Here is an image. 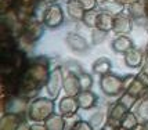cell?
<instances>
[{
	"label": "cell",
	"instance_id": "6da1fadb",
	"mask_svg": "<svg viewBox=\"0 0 148 130\" xmlns=\"http://www.w3.org/2000/svg\"><path fill=\"white\" fill-rule=\"evenodd\" d=\"M50 73V60L47 57L39 55L36 58H31L25 72L19 79L14 96H19L32 101L33 98H36L39 91L46 87Z\"/></svg>",
	"mask_w": 148,
	"mask_h": 130
},
{
	"label": "cell",
	"instance_id": "7a4b0ae2",
	"mask_svg": "<svg viewBox=\"0 0 148 130\" xmlns=\"http://www.w3.org/2000/svg\"><path fill=\"white\" fill-rule=\"evenodd\" d=\"M56 112V103L50 97H36L29 103L26 118L32 122H45Z\"/></svg>",
	"mask_w": 148,
	"mask_h": 130
},
{
	"label": "cell",
	"instance_id": "3957f363",
	"mask_svg": "<svg viewBox=\"0 0 148 130\" xmlns=\"http://www.w3.org/2000/svg\"><path fill=\"white\" fill-rule=\"evenodd\" d=\"M100 89L108 97H121L126 91V86H125L123 78L110 72V73L101 76V79H100Z\"/></svg>",
	"mask_w": 148,
	"mask_h": 130
},
{
	"label": "cell",
	"instance_id": "277c9868",
	"mask_svg": "<svg viewBox=\"0 0 148 130\" xmlns=\"http://www.w3.org/2000/svg\"><path fill=\"white\" fill-rule=\"evenodd\" d=\"M45 28L46 25L43 24V21L38 20L33 15L32 18L24 22V28H22V32H21L18 40H22L25 44H33L43 36Z\"/></svg>",
	"mask_w": 148,
	"mask_h": 130
},
{
	"label": "cell",
	"instance_id": "5b68a950",
	"mask_svg": "<svg viewBox=\"0 0 148 130\" xmlns=\"http://www.w3.org/2000/svg\"><path fill=\"white\" fill-rule=\"evenodd\" d=\"M64 11L60 4H57V3L47 4V7L43 11V15H42V21L46 25V28H50V29L58 28L64 24Z\"/></svg>",
	"mask_w": 148,
	"mask_h": 130
},
{
	"label": "cell",
	"instance_id": "8992f818",
	"mask_svg": "<svg viewBox=\"0 0 148 130\" xmlns=\"http://www.w3.org/2000/svg\"><path fill=\"white\" fill-rule=\"evenodd\" d=\"M64 86V71L61 66H56L54 69H51L50 73V78L49 82L46 85V91H47V96L53 100L60 96V91Z\"/></svg>",
	"mask_w": 148,
	"mask_h": 130
},
{
	"label": "cell",
	"instance_id": "52a82bcc",
	"mask_svg": "<svg viewBox=\"0 0 148 130\" xmlns=\"http://www.w3.org/2000/svg\"><path fill=\"white\" fill-rule=\"evenodd\" d=\"M26 122L25 114L4 112L0 119V130H18Z\"/></svg>",
	"mask_w": 148,
	"mask_h": 130
},
{
	"label": "cell",
	"instance_id": "ba28073f",
	"mask_svg": "<svg viewBox=\"0 0 148 130\" xmlns=\"http://www.w3.org/2000/svg\"><path fill=\"white\" fill-rule=\"evenodd\" d=\"M129 112V109L119 101H115L114 104H111L107 111V123L112 125L115 127H121V120L122 118Z\"/></svg>",
	"mask_w": 148,
	"mask_h": 130
},
{
	"label": "cell",
	"instance_id": "9c48e42d",
	"mask_svg": "<svg viewBox=\"0 0 148 130\" xmlns=\"http://www.w3.org/2000/svg\"><path fill=\"white\" fill-rule=\"evenodd\" d=\"M62 89H64L66 96L76 97L77 94L82 91V89H80V80H79V73L68 69V72L64 75V86H62Z\"/></svg>",
	"mask_w": 148,
	"mask_h": 130
},
{
	"label": "cell",
	"instance_id": "30bf717a",
	"mask_svg": "<svg viewBox=\"0 0 148 130\" xmlns=\"http://www.w3.org/2000/svg\"><path fill=\"white\" fill-rule=\"evenodd\" d=\"M65 42H66V44L68 47L73 50L75 53H86L89 51V49H90V44H89V42L84 39L82 35H79V33H75V32H69L66 35V38H65Z\"/></svg>",
	"mask_w": 148,
	"mask_h": 130
},
{
	"label": "cell",
	"instance_id": "8fae6325",
	"mask_svg": "<svg viewBox=\"0 0 148 130\" xmlns=\"http://www.w3.org/2000/svg\"><path fill=\"white\" fill-rule=\"evenodd\" d=\"M79 108L80 107H79V103H77V98L72 97V96H65L58 103V112L64 118L76 115Z\"/></svg>",
	"mask_w": 148,
	"mask_h": 130
},
{
	"label": "cell",
	"instance_id": "7c38bea8",
	"mask_svg": "<svg viewBox=\"0 0 148 130\" xmlns=\"http://www.w3.org/2000/svg\"><path fill=\"white\" fill-rule=\"evenodd\" d=\"M133 18L129 14H118L114 17V29L112 32H115L116 35H126L133 29Z\"/></svg>",
	"mask_w": 148,
	"mask_h": 130
},
{
	"label": "cell",
	"instance_id": "4fadbf2b",
	"mask_svg": "<svg viewBox=\"0 0 148 130\" xmlns=\"http://www.w3.org/2000/svg\"><path fill=\"white\" fill-rule=\"evenodd\" d=\"M77 103H79V107L80 109L89 111L91 108H94L98 103V97H97L96 93H93L91 90H83L80 91L76 96Z\"/></svg>",
	"mask_w": 148,
	"mask_h": 130
},
{
	"label": "cell",
	"instance_id": "5bb4252c",
	"mask_svg": "<svg viewBox=\"0 0 148 130\" xmlns=\"http://www.w3.org/2000/svg\"><path fill=\"white\" fill-rule=\"evenodd\" d=\"M145 58V51L140 49H132L125 54V65L129 68H140Z\"/></svg>",
	"mask_w": 148,
	"mask_h": 130
},
{
	"label": "cell",
	"instance_id": "9a60e30c",
	"mask_svg": "<svg viewBox=\"0 0 148 130\" xmlns=\"http://www.w3.org/2000/svg\"><path fill=\"white\" fill-rule=\"evenodd\" d=\"M111 49H112L115 53L126 54V53L130 51L132 49H134V43H133V40L130 39L129 36H126V35H119V36L111 43Z\"/></svg>",
	"mask_w": 148,
	"mask_h": 130
},
{
	"label": "cell",
	"instance_id": "2e32d148",
	"mask_svg": "<svg viewBox=\"0 0 148 130\" xmlns=\"http://www.w3.org/2000/svg\"><path fill=\"white\" fill-rule=\"evenodd\" d=\"M127 13L133 21H140L147 18L145 15V0H134L127 4Z\"/></svg>",
	"mask_w": 148,
	"mask_h": 130
},
{
	"label": "cell",
	"instance_id": "e0dca14e",
	"mask_svg": "<svg viewBox=\"0 0 148 130\" xmlns=\"http://www.w3.org/2000/svg\"><path fill=\"white\" fill-rule=\"evenodd\" d=\"M96 28L103 31V32H111L114 29V15L107 11L101 10L98 17H97V21H96Z\"/></svg>",
	"mask_w": 148,
	"mask_h": 130
},
{
	"label": "cell",
	"instance_id": "ac0fdd59",
	"mask_svg": "<svg viewBox=\"0 0 148 130\" xmlns=\"http://www.w3.org/2000/svg\"><path fill=\"white\" fill-rule=\"evenodd\" d=\"M66 13L75 21H82L84 17V8L80 6V3L77 0H69L66 1Z\"/></svg>",
	"mask_w": 148,
	"mask_h": 130
},
{
	"label": "cell",
	"instance_id": "d6986e66",
	"mask_svg": "<svg viewBox=\"0 0 148 130\" xmlns=\"http://www.w3.org/2000/svg\"><path fill=\"white\" fill-rule=\"evenodd\" d=\"M100 6H101V10L112 14L115 17L118 14L123 13L126 4H123V3L118 1V0H103V1H100Z\"/></svg>",
	"mask_w": 148,
	"mask_h": 130
},
{
	"label": "cell",
	"instance_id": "ffe728a7",
	"mask_svg": "<svg viewBox=\"0 0 148 130\" xmlns=\"http://www.w3.org/2000/svg\"><path fill=\"white\" fill-rule=\"evenodd\" d=\"M43 123L46 125L47 130H65V118L58 112L53 114L51 116H49Z\"/></svg>",
	"mask_w": 148,
	"mask_h": 130
},
{
	"label": "cell",
	"instance_id": "44dd1931",
	"mask_svg": "<svg viewBox=\"0 0 148 130\" xmlns=\"http://www.w3.org/2000/svg\"><path fill=\"white\" fill-rule=\"evenodd\" d=\"M111 69H112V62L107 57H100L93 64V72L97 73V75H100V76L110 73Z\"/></svg>",
	"mask_w": 148,
	"mask_h": 130
},
{
	"label": "cell",
	"instance_id": "7402d4cb",
	"mask_svg": "<svg viewBox=\"0 0 148 130\" xmlns=\"http://www.w3.org/2000/svg\"><path fill=\"white\" fill-rule=\"evenodd\" d=\"M147 89H148L147 86L144 85L141 80L137 78V75H136V78L133 79V82L130 83V86L127 87V90L126 91H129L132 96H134V97H137L138 100H140L141 97H144V96L147 94Z\"/></svg>",
	"mask_w": 148,
	"mask_h": 130
},
{
	"label": "cell",
	"instance_id": "603a6c76",
	"mask_svg": "<svg viewBox=\"0 0 148 130\" xmlns=\"http://www.w3.org/2000/svg\"><path fill=\"white\" fill-rule=\"evenodd\" d=\"M136 114H137V116H138L141 123L148 122V96L147 94L138 100V103L136 105Z\"/></svg>",
	"mask_w": 148,
	"mask_h": 130
},
{
	"label": "cell",
	"instance_id": "cb8c5ba5",
	"mask_svg": "<svg viewBox=\"0 0 148 130\" xmlns=\"http://www.w3.org/2000/svg\"><path fill=\"white\" fill-rule=\"evenodd\" d=\"M138 123H140V119L137 116V114L129 111V112L122 118V120H121V127H123V129H126V130H132Z\"/></svg>",
	"mask_w": 148,
	"mask_h": 130
},
{
	"label": "cell",
	"instance_id": "d4e9b609",
	"mask_svg": "<svg viewBox=\"0 0 148 130\" xmlns=\"http://www.w3.org/2000/svg\"><path fill=\"white\" fill-rule=\"evenodd\" d=\"M89 122L94 127V130H101L103 126L105 125V122H107V114H104L101 111H97V112H94L90 116Z\"/></svg>",
	"mask_w": 148,
	"mask_h": 130
},
{
	"label": "cell",
	"instance_id": "484cf974",
	"mask_svg": "<svg viewBox=\"0 0 148 130\" xmlns=\"http://www.w3.org/2000/svg\"><path fill=\"white\" fill-rule=\"evenodd\" d=\"M100 11H101V10H97V8L90 10V11H86L82 22H83L87 28H96V21H97V17H98Z\"/></svg>",
	"mask_w": 148,
	"mask_h": 130
},
{
	"label": "cell",
	"instance_id": "4316f807",
	"mask_svg": "<svg viewBox=\"0 0 148 130\" xmlns=\"http://www.w3.org/2000/svg\"><path fill=\"white\" fill-rule=\"evenodd\" d=\"M118 101H119V103H122V104L125 105V107H126L129 111H132V108L137 105V103H138V98L134 97V96H132L129 91H125L122 96L118 98Z\"/></svg>",
	"mask_w": 148,
	"mask_h": 130
},
{
	"label": "cell",
	"instance_id": "83f0119b",
	"mask_svg": "<svg viewBox=\"0 0 148 130\" xmlns=\"http://www.w3.org/2000/svg\"><path fill=\"white\" fill-rule=\"evenodd\" d=\"M79 80H80V89L83 90H90L93 86V76L87 72H80L79 73Z\"/></svg>",
	"mask_w": 148,
	"mask_h": 130
},
{
	"label": "cell",
	"instance_id": "f1b7e54d",
	"mask_svg": "<svg viewBox=\"0 0 148 130\" xmlns=\"http://www.w3.org/2000/svg\"><path fill=\"white\" fill-rule=\"evenodd\" d=\"M137 78L148 87V50H145V58L141 65V71L137 73Z\"/></svg>",
	"mask_w": 148,
	"mask_h": 130
},
{
	"label": "cell",
	"instance_id": "f546056e",
	"mask_svg": "<svg viewBox=\"0 0 148 130\" xmlns=\"http://www.w3.org/2000/svg\"><path fill=\"white\" fill-rule=\"evenodd\" d=\"M105 38H107V32H103L97 28H93V31H91V43L93 44H98V43L104 42Z\"/></svg>",
	"mask_w": 148,
	"mask_h": 130
},
{
	"label": "cell",
	"instance_id": "4dcf8cb0",
	"mask_svg": "<svg viewBox=\"0 0 148 130\" xmlns=\"http://www.w3.org/2000/svg\"><path fill=\"white\" fill-rule=\"evenodd\" d=\"M80 120H82V119H80V116H79L77 114L76 115H72V116L65 118V130H72Z\"/></svg>",
	"mask_w": 148,
	"mask_h": 130
},
{
	"label": "cell",
	"instance_id": "1f68e13d",
	"mask_svg": "<svg viewBox=\"0 0 148 130\" xmlns=\"http://www.w3.org/2000/svg\"><path fill=\"white\" fill-rule=\"evenodd\" d=\"M80 3V6L84 8V11H90L94 10L98 6V0H77Z\"/></svg>",
	"mask_w": 148,
	"mask_h": 130
},
{
	"label": "cell",
	"instance_id": "d6a6232c",
	"mask_svg": "<svg viewBox=\"0 0 148 130\" xmlns=\"http://www.w3.org/2000/svg\"><path fill=\"white\" fill-rule=\"evenodd\" d=\"M72 130H94V127L90 125V122H87V120H80Z\"/></svg>",
	"mask_w": 148,
	"mask_h": 130
},
{
	"label": "cell",
	"instance_id": "836d02e7",
	"mask_svg": "<svg viewBox=\"0 0 148 130\" xmlns=\"http://www.w3.org/2000/svg\"><path fill=\"white\" fill-rule=\"evenodd\" d=\"M28 130H47V127H46V125L43 122H33L28 127Z\"/></svg>",
	"mask_w": 148,
	"mask_h": 130
},
{
	"label": "cell",
	"instance_id": "e575fe53",
	"mask_svg": "<svg viewBox=\"0 0 148 130\" xmlns=\"http://www.w3.org/2000/svg\"><path fill=\"white\" fill-rule=\"evenodd\" d=\"M132 130H147V127H145V123H141V122H140V123L137 125L136 127H133Z\"/></svg>",
	"mask_w": 148,
	"mask_h": 130
},
{
	"label": "cell",
	"instance_id": "d590c367",
	"mask_svg": "<svg viewBox=\"0 0 148 130\" xmlns=\"http://www.w3.org/2000/svg\"><path fill=\"white\" fill-rule=\"evenodd\" d=\"M118 1H121V3H123V4H130V3L134 1V0H118Z\"/></svg>",
	"mask_w": 148,
	"mask_h": 130
},
{
	"label": "cell",
	"instance_id": "8d00e7d4",
	"mask_svg": "<svg viewBox=\"0 0 148 130\" xmlns=\"http://www.w3.org/2000/svg\"><path fill=\"white\" fill-rule=\"evenodd\" d=\"M145 15L148 18V0H145Z\"/></svg>",
	"mask_w": 148,
	"mask_h": 130
},
{
	"label": "cell",
	"instance_id": "74e56055",
	"mask_svg": "<svg viewBox=\"0 0 148 130\" xmlns=\"http://www.w3.org/2000/svg\"><path fill=\"white\" fill-rule=\"evenodd\" d=\"M43 1H46L47 4H51V3H56L57 0H43Z\"/></svg>",
	"mask_w": 148,
	"mask_h": 130
},
{
	"label": "cell",
	"instance_id": "f35d334b",
	"mask_svg": "<svg viewBox=\"0 0 148 130\" xmlns=\"http://www.w3.org/2000/svg\"><path fill=\"white\" fill-rule=\"evenodd\" d=\"M116 130H126V129H123V127H118Z\"/></svg>",
	"mask_w": 148,
	"mask_h": 130
},
{
	"label": "cell",
	"instance_id": "ab89813d",
	"mask_svg": "<svg viewBox=\"0 0 148 130\" xmlns=\"http://www.w3.org/2000/svg\"><path fill=\"white\" fill-rule=\"evenodd\" d=\"M145 127H147V130H148V122H145Z\"/></svg>",
	"mask_w": 148,
	"mask_h": 130
},
{
	"label": "cell",
	"instance_id": "60d3db41",
	"mask_svg": "<svg viewBox=\"0 0 148 130\" xmlns=\"http://www.w3.org/2000/svg\"><path fill=\"white\" fill-rule=\"evenodd\" d=\"M147 96H148V89H147Z\"/></svg>",
	"mask_w": 148,
	"mask_h": 130
},
{
	"label": "cell",
	"instance_id": "b9f144b4",
	"mask_svg": "<svg viewBox=\"0 0 148 130\" xmlns=\"http://www.w3.org/2000/svg\"><path fill=\"white\" fill-rule=\"evenodd\" d=\"M147 50H148V46H147Z\"/></svg>",
	"mask_w": 148,
	"mask_h": 130
},
{
	"label": "cell",
	"instance_id": "7bdbcfd3",
	"mask_svg": "<svg viewBox=\"0 0 148 130\" xmlns=\"http://www.w3.org/2000/svg\"><path fill=\"white\" fill-rule=\"evenodd\" d=\"M66 1H69V0H66Z\"/></svg>",
	"mask_w": 148,
	"mask_h": 130
},
{
	"label": "cell",
	"instance_id": "ee69618b",
	"mask_svg": "<svg viewBox=\"0 0 148 130\" xmlns=\"http://www.w3.org/2000/svg\"><path fill=\"white\" fill-rule=\"evenodd\" d=\"M101 1H103V0H101Z\"/></svg>",
	"mask_w": 148,
	"mask_h": 130
}]
</instances>
